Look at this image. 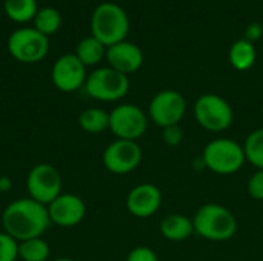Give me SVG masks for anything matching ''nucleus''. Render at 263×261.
<instances>
[{"instance_id": "nucleus-19", "label": "nucleus", "mask_w": 263, "mask_h": 261, "mask_svg": "<svg viewBox=\"0 0 263 261\" xmlns=\"http://www.w3.org/2000/svg\"><path fill=\"white\" fill-rule=\"evenodd\" d=\"M79 126L88 134H102L109 129V112L102 108H88L79 115Z\"/></svg>"}, {"instance_id": "nucleus-25", "label": "nucleus", "mask_w": 263, "mask_h": 261, "mask_svg": "<svg viewBox=\"0 0 263 261\" xmlns=\"http://www.w3.org/2000/svg\"><path fill=\"white\" fill-rule=\"evenodd\" d=\"M183 129L180 128V125H173V126H166L162 129V140L165 142V145L168 146H179L183 142Z\"/></svg>"}, {"instance_id": "nucleus-28", "label": "nucleus", "mask_w": 263, "mask_h": 261, "mask_svg": "<svg viewBox=\"0 0 263 261\" xmlns=\"http://www.w3.org/2000/svg\"><path fill=\"white\" fill-rule=\"evenodd\" d=\"M263 35V26L260 23H257V22H254V23H250L248 26H247V29H245V40H248V42H251V43H254V42H257V40H260Z\"/></svg>"}, {"instance_id": "nucleus-15", "label": "nucleus", "mask_w": 263, "mask_h": 261, "mask_svg": "<svg viewBox=\"0 0 263 261\" xmlns=\"http://www.w3.org/2000/svg\"><path fill=\"white\" fill-rule=\"evenodd\" d=\"M109 68L129 75L136 71H139L143 65V52L142 49L128 40H123L120 43H116L109 48H106V55Z\"/></svg>"}, {"instance_id": "nucleus-24", "label": "nucleus", "mask_w": 263, "mask_h": 261, "mask_svg": "<svg viewBox=\"0 0 263 261\" xmlns=\"http://www.w3.org/2000/svg\"><path fill=\"white\" fill-rule=\"evenodd\" d=\"M18 258V242L6 232H0V261H15Z\"/></svg>"}, {"instance_id": "nucleus-17", "label": "nucleus", "mask_w": 263, "mask_h": 261, "mask_svg": "<svg viewBox=\"0 0 263 261\" xmlns=\"http://www.w3.org/2000/svg\"><path fill=\"white\" fill-rule=\"evenodd\" d=\"M228 58H230L231 66L237 71L251 69L256 63V58H257L254 43H251L245 38L236 40L228 51Z\"/></svg>"}, {"instance_id": "nucleus-5", "label": "nucleus", "mask_w": 263, "mask_h": 261, "mask_svg": "<svg viewBox=\"0 0 263 261\" xmlns=\"http://www.w3.org/2000/svg\"><path fill=\"white\" fill-rule=\"evenodd\" d=\"M194 118L208 132H223L231 128L234 112L231 105L217 94H202L194 102Z\"/></svg>"}, {"instance_id": "nucleus-7", "label": "nucleus", "mask_w": 263, "mask_h": 261, "mask_svg": "<svg viewBox=\"0 0 263 261\" xmlns=\"http://www.w3.org/2000/svg\"><path fill=\"white\" fill-rule=\"evenodd\" d=\"M8 51L20 63H37L46 57L49 51V38L34 26L18 28L8 38Z\"/></svg>"}, {"instance_id": "nucleus-21", "label": "nucleus", "mask_w": 263, "mask_h": 261, "mask_svg": "<svg viewBox=\"0 0 263 261\" xmlns=\"http://www.w3.org/2000/svg\"><path fill=\"white\" fill-rule=\"evenodd\" d=\"M49 245L43 237L29 238L18 243V258L23 261H48Z\"/></svg>"}, {"instance_id": "nucleus-10", "label": "nucleus", "mask_w": 263, "mask_h": 261, "mask_svg": "<svg viewBox=\"0 0 263 261\" xmlns=\"http://www.w3.org/2000/svg\"><path fill=\"white\" fill-rule=\"evenodd\" d=\"M186 114V100L176 89H163L157 92L148 106L149 120L159 128L179 125Z\"/></svg>"}, {"instance_id": "nucleus-12", "label": "nucleus", "mask_w": 263, "mask_h": 261, "mask_svg": "<svg viewBox=\"0 0 263 261\" xmlns=\"http://www.w3.org/2000/svg\"><path fill=\"white\" fill-rule=\"evenodd\" d=\"M86 66L76 57V54H63L59 57L51 69V80L62 92H76L85 86Z\"/></svg>"}, {"instance_id": "nucleus-16", "label": "nucleus", "mask_w": 263, "mask_h": 261, "mask_svg": "<svg viewBox=\"0 0 263 261\" xmlns=\"http://www.w3.org/2000/svg\"><path fill=\"white\" fill-rule=\"evenodd\" d=\"M159 231L165 240L176 242V243L185 242L194 234L193 218L183 214H170L160 222Z\"/></svg>"}, {"instance_id": "nucleus-26", "label": "nucleus", "mask_w": 263, "mask_h": 261, "mask_svg": "<svg viewBox=\"0 0 263 261\" xmlns=\"http://www.w3.org/2000/svg\"><path fill=\"white\" fill-rule=\"evenodd\" d=\"M248 194L251 195V198L263 202V171H256L250 180H248Z\"/></svg>"}, {"instance_id": "nucleus-23", "label": "nucleus", "mask_w": 263, "mask_h": 261, "mask_svg": "<svg viewBox=\"0 0 263 261\" xmlns=\"http://www.w3.org/2000/svg\"><path fill=\"white\" fill-rule=\"evenodd\" d=\"M243 151L247 162L257 171H263V128L254 129L243 142Z\"/></svg>"}, {"instance_id": "nucleus-27", "label": "nucleus", "mask_w": 263, "mask_h": 261, "mask_svg": "<svg viewBox=\"0 0 263 261\" xmlns=\"http://www.w3.org/2000/svg\"><path fill=\"white\" fill-rule=\"evenodd\" d=\"M125 261H159L157 254L148 246H137L131 249Z\"/></svg>"}, {"instance_id": "nucleus-30", "label": "nucleus", "mask_w": 263, "mask_h": 261, "mask_svg": "<svg viewBox=\"0 0 263 261\" xmlns=\"http://www.w3.org/2000/svg\"><path fill=\"white\" fill-rule=\"evenodd\" d=\"M52 261H76V260H72V258H57V260H52Z\"/></svg>"}, {"instance_id": "nucleus-18", "label": "nucleus", "mask_w": 263, "mask_h": 261, "mask_svg": "<svg viewBox=\"0 0 263 261\" xmlns=\"http://www.w3.org/2000/svg\"><path fill=\"white\" fill-rule=\"evenodd\" d=\"M106 55V46L100 43L96 37L89 35L79 42L76 48V57L88 68L99 65Z\"/></svg>"}, {"instance_id": "nucleus-6", "label": "nucleus", "mask_w": 263, "mask_h": 261, "mask_svg": "<svg viewBox=\"0 0 263 261\" xmlns=\"http://www.w3.org/2000/svg\"><path fill=\"white\" fill-rule=\"evenodd\" d=\"M86 94L99 102H117L122 100L129 91L128 75L105 66L94 69L85 82Z\"/></svg>"}, {"instance_id": "nucleus-9", "label": "nucleus", "mask_w": 263, "mask_h": 261, "mask_svg": "<svg viewBox=\"0 0 263 261\" xmlns=\"http://www.w3.org/2000/svg\"><path fill=\"white\" fill-rule=\"evenodd\" d=\"M62 175L48 163L35 165L26 177V189L29 198L48 206L62 194Z\"/></svg>"}, {"instance_id": "nucleus-11", "label": "nucleus", "mask_w": 263, "mask_h": 261, "mask_svg": "<svg viewBox=\"0 0 263 261\" xmlns=\"http://www.w3.org/2000/svg\"><path fill=\"white\" fill-rule=\"evenodd\" d=\"M142 157L143 152L137 142L116 138L105 148L102 154V162L111 174L125 175L139 168V165L142 163Z\"/></svg>"}, {"instance_id": "nucleus-1", "label": "nucleus", "mask_w": 263, "mask_h": 261, "mask_svg": "<svg viewBox=\"0 0 263 261\" xmlns=\"http://www.w3.org/2000/svg\"><path fill=\"white\" fill-rule=\"evenodd\" d=\"M49 225L48 208L29 197L11 202L2 212L3 232L18 243L42 237Z\"/></svg>"}, {"instance_id": "nucleus-29", "label": "nucleus", "mask_w": 263, "mask_h": 261, "mask_svg": "<svg viewBox=\"0 0 263 261\" xmlns=\"http://www.w3.org/2000/svg\"><path fill=\"white\" fill-rule=\"evenodd\" d=\"M12 188V182L9 177L0 175V192H8Z\"/></svg>"}, {"instance_id": "nucleus-22", "label": "nucleus", "mask_w": 263, "mask_h": 261, "mask_svg": "<svg viewBox=\"0 0 263 261\" xmlns=\"http://www.w3.org/2000/svg\"><path fill=\"white\" fill-rule=\"evenodd\" d=\"M34 28L42 32L43 35L49 37L52 34H55L60 26H62V15L60 12L52 8V6H46V8H40L34 17Z\"/></svg>"}, {"instance_id": "nucleus-4", "label": "nucleus", "mask_w": 263, "mask_h": 261, "mask_svg": "<svg viewBox=\"0 0 263 261\" xmlns=\"http://www.w3.org/2000/svg\"><path fill=\"white\" fill-rule=\"evenodd\" d=\"M200 158L203 166L217 175H233L247 163L243 145L225 137L208 142Z\"/></svg>"}, {"instance_id": "nucleus-20", "label": "nucleus", "mask_w": 263, "mask_h": 261, "mask_svg": "<svg viewBox=\"0 0 263 261\" xmlns=\"http://www.w3.org/2000/svg\"><path fill=\"white\" fill-rule=\"evenodd\" d=\"M3 8L6 15L15 23L32 22L39 11L37 0H5Z\"/></svg>"}, {"instance_id": "nucleus-14", "label": "nucleus", "mask_w": 263, "mask_h": 261, "mask_svg": "<svg viewBox=\"0 0 263 261\" xmlns=\"http://www.w3.org/2000/svg\"><path fill=\"white\" fill-rule=\"evenodd\" d=\"M162 206V191L153 183H140L126 195V209L137 218L153 217Z\"/></svg>"}, {"instance_id": "nucleus-8", "label": "nucleus", "mask_w": 263, "mask_h": 261, "mask_svg": "<svg viewBox=\"0 0 263 261\" xmlns=\"http://www.w3.org/2000/svg\"><path fill=\"white\" fill-rule=\"evenodd\" d=\"M148 114L133 103L117 105L109 112V131L120 140L137 142L148 129Z\"/></svg>"}, {"instance_id": "nucleus-13", "label": "nucleus", "mask_w": 263, "mask_h": 261, "mask_svg": "<svg viewBox=\"0 0 263 261\" xmlns=\"http://www.w3.org/2000/svg\"><path fill=\"white\" fill-rule=\"evenodd\" d=\"M48 215L51 225L60 228H74L86 215V205L85 202L76 194H60L54 202L48 206Z\"/></svg>"}, {"instance_id": "nucleus-3", "label": "nucleus", "mask_w": 263, "mask_h": 261, "mask_svg": "<svg viewBox=\"0 0 263 261\" xmlns=\"http://www.w3.org/2000/svg\"><path fill=\"white\" fill-rule=\"evenodd\" d=\"M129 32V17L126 11L114 3H100L91 15V35L106 48L126 40Z\"/></svg>"}, {"instance_id": "nucleus-2", "label": "nucleus", "mask_w": 263, "mask_h": 261, "mask_svg": "<svg viewBox=\"0 0 263 261\" xmlns=\"http://www.w3.org/2000/svg\"><path fill=\"white\" fill-rule=\"evenodd\" d=\"M194 234L208 242H228L237 232L236 215L223 205L206 203L200 206L194 217Z\"/></svg>"}]
</instances>
